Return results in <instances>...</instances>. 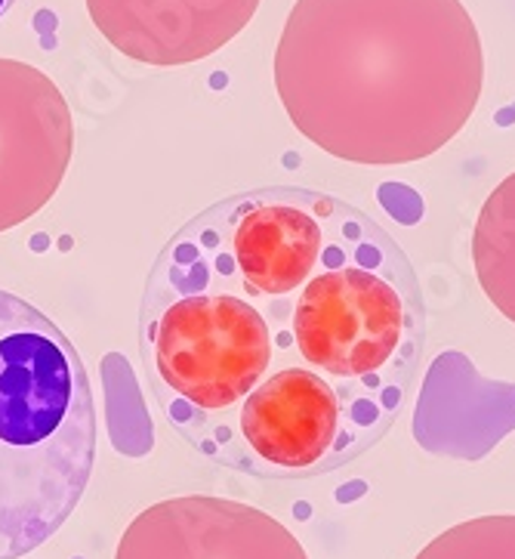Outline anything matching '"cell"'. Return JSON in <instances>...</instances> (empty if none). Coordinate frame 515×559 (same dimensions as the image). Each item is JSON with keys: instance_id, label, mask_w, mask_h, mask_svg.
I'll use <instances>...</instances> for the list:
<instances>
[{"instance_id": "cell-1", "label": "cell", "mask_w": 515, "mask_h": 559, "mask_svg": "<svg viewBox=\"0 0 515 559\" xmlns=\"http://www.w3.org/2000/svg\"><path fill=\"white\" fill-rule=\"evenodd\" d=\"M349 207L297 186L238 192L173 233L145 275V383L216 467L312 479L392 430L390 415L309 371L297 349V290Z\"/></svg>"}, {"instance_id": "cell-3", "label": "cell", "mask_w": 515, "mask_h": 559, "mask_svg": "<svg viewBox=\"0 0 515 559\" xmlns=\"http://www.w3.org/2000/svg\"><path fill=\"white\" fill-rule=\"evenodd\" d=\"M96 449V399L77 346L0 288V559L35 554L72 520Z\"/></svg>"}, {"instance_id": "cell-4", "label": "cell", "mask_w": 515, "mask_h": 559, "mask_svg": "<svg viewBox=\"0 0 515 559\" xmlns=\"http://www.w3.org/2000/svg\"><path fill=\"white\" fill-rule=\"evenodd\" d=\"M74 158V118L62 91L28 62L0 59V233L47 207Z\"/></svg>"}, {"instance_id": "cell-5", "label": "cell", "mask_w": 515, "mask_h": 559, "mask_svg": "<svg viewBox=\"0 0 515 559\" xmlns=\"http://www.w3.org/2000/svg\"><path fill=\"white\" fill-rule=\"evenodd\" d=\"M115 559H309L297 535L256 507L189 495L143 510Z\"/></svg>"}, {"instance_id": "cell-2", "label": "cell", "mask_w": 515, "mask_h": 559, "mask_svg": "<svg viewBox=\"0 0 515 559\" xmlns=\"http://www.w3.org/2000/svg\"><path fill=\"white\" fill-rule=\"evenodd\" d=\"M484 50L460 0H297L275 50L290 124L331 158L423 162L469 124Z\"/></svg>"}, {"instance_id": "cell-9", "label": "cell", "mask_w": 515, "mask_h": 559, "mask_svg": "<svg viewBox=\"0 0 515 559\" xmlns=\"http://www.w3.org/2000/svg\"><path fill=\"white\" fill-rule=\"evenodd\" d=\"M13 3H16V0H0V19L7 16V10H10Z\"/></svg>"}, {"instance_id": "cell-7", "label": "cell", "mask_w": 515, "mask_h": 559, "mask_svg": "<svg viewBox=\"0 0 515 559\" xmlns=\"http://www.w3.org/2000/svg\"><path fill=\"white\" fill-rule=\"evenodd\" d=\"M472 270L484 297L515 325V170L481 204L472 233Z\"/></svg>"}, {"instance_id": "cell-6", "label": "cell", "mask_w": 515, "mask_h": 559, "mask_svg": "<svg viewBox=\"0 0 515 559\" xmlns=\"http://www.w3.org/2000/svg\"><path fill=\"white\" fill-rule=\"evenodd\" d=\"M260 0H87L108 44L145 66L201 62L250 25Z\"/></svg>"}, {"instance_id": "cell-8", "label": "cell", "mask_w": 515, "mask_h": 559, "mask_svg": "<svg viewBox=\"0 0 515 559\" xmlns=\"http://www.w3.org/2000/svg\"><path fill=\"white\" fill-rule=\"evenodd\" d=\"M414 559H515V516H476L444 528Z\"/></svg>"}]
</instances>
